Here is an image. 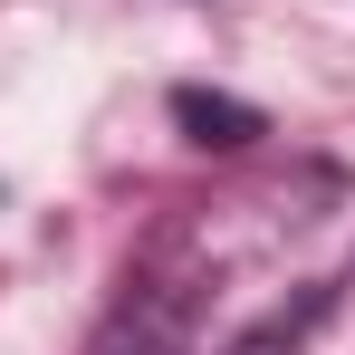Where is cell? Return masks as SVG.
<instances>
[{
    "label": "cell",
    "mask_w": 355,
    "mask_h": 355,
    "mask_svg": "<svg viewBox=\"0 0 355 355\" xmlns=\"http://www.w3.org/2000/svg\"><path fill=\"white\" fill-rule=\"evenodd\" d=\"M173 106H182V125H202V144H250V135H259L250 106H221V96H202V87H182Z\"/></svg>",
    "instance_id": "1"
}]
</instances>
